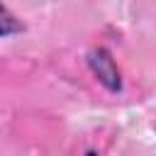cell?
I'll return each mask as SVG.
<instances>
[{
    "instance_id": "obj_1",
    "label": "cell",
    "mask_w": 156,
    "mask_h": 156,
    "mask_svg": "<svg viewBox=\"0 0 156 156\" xmlns=\"http://www.w3.org/2000/svg\"><path fill=\"white\" fill-rule=\"evenodd\" d=\"M88 66L93 71V76L112 93H117L122 88V78H119V68L112 58V54L105 49V46H98L88 54Z\"/></svg>"
},
{
    "instance_id": "obj_2",
    "label": "cell",
    "mask_w": 156,
    "mask_h": 156,
    "mask_svg": "<svg viewBox=\"0 0 156 156\" xmlns=\"http://www.w3.org/2000/svg\"><path fill=\"white\" fill-rule=\"evenodd\" d=\"M20 32H22V22L0 2V39L15 37V34H20Z\"/></svg>"
},
{
    "instance_id": "obj_3",
    "label": "cell",
    "mask_w": 156,
    "mask_h": 156,
    "mask_svg": "<svg viewBox=\"0 0 156 156\" xmlns=\"http://www.w3.org/2000/svg\"><path fill=\"white\" fill-rule=\"evenodd\" d=\"M83 156H100V154H98V151H93V149H88V151H85Z\"/></svg>"
}]
</instances>
